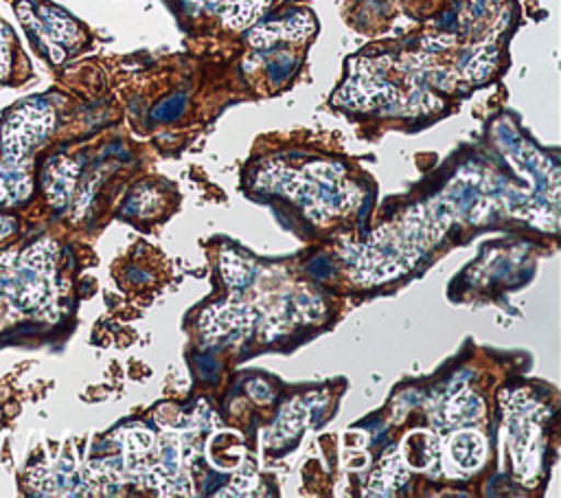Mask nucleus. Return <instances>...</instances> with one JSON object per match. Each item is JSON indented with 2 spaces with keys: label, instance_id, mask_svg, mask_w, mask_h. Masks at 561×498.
Returning a JSON list of instances; mask_svg holds the SVG:
<instances>
[{
  "label": "nucleus",
  "instance_id": "obj_1",
  "mask_svg": "<svg viewBox=\"0 0 561 498\" xmlns=\"http://www.w3.org/2000/svg\"><path fill=\"white\" fill-rule=\"evenodd\" d=\"M11 64H13V33L0 20V81L11 72Z\"/></svg>",
  "mask_w": 561,
  "mask_h": 498
}]
</instances>
